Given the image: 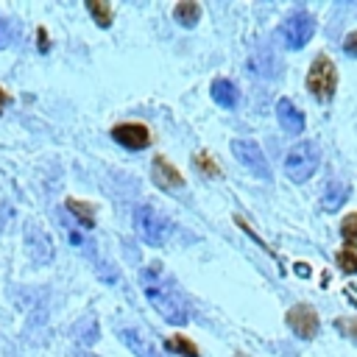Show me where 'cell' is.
Instances as JSON below:
<instances>
[{
    "instance_id": "1",
    "label": "cell",
    "mask_w": 357,
    "mask_h": 357,
    "mask_svg": "<svg viewBox=\"0 0 357 357\" xmlns=\"http://www.w3.org/2000/svg\"><path fill=\"white\" fill-rule=\"evenodd\" d=\"M142 293L148 298V304L173 326H184L190 321V310L184 296L178 293V287L173 284L170 276H165L162 265L153 262L142 271Z\"/></svg>"
},
{
    "instance_id": "2",
    "label": "cell",
    "mask_w": 357,
    "mask_h": 357,
    "mask_svg": "<svg viewBox=\"0 0 357 357\" xmlns=\"http://www.w3.org/2000/svg\"><path fill=\"white\" fill-rule=\"evenodd\" d=\"M318 165H321V151H318V145L310 142V139L296 142V145L287 151V156H284V173H287V178L296 181V184H304L307 178H312V173L318 170Z\"/></svg>"
},
{
    "instance_id": "3",
    "label": "cell",
    "mask_w": 357,
    "mask_h": 357,
    "mask_svg": "<svg viewBox=\"0 0 357 357\" xmlns=\"http://www.w3.org/2000/svg\"><path fill=\"white\" fill-rule=\"evenodd\" d=\"M307 89L315 100H332L335 89H337V70H335V61L326 56V53H318L307 70Z\"/></svg>"
},
{
    "instance_id": "4",
    "label": "cell",
    "mask_w": 357,
    "mask_h": 357,
    "mask_svg": "<svg viewBox=\"0 0 357 357\" xmlns=\"http://www.w3.org/2000/svg\"><path fill=\"white\" fill-rule=\"evenodd\" d=\"M134 229L148 245H165L170 237V220L151 204H139L134 209Z\"/></svg>"
},
{
    "instance_id": "5",
    "label": "cell",
    "mask_w": 357,
    "mask_h": 357,
    "mask_svg": "<svg viewBox=\"0 0 357 357\" xmlns=\"http://www.w3.org/2000/svg\"><path fill=\"white\" fill-rule=\"evenodd\" d=\"M312 33H315V20L307 11H296L279 25V39L284 42L287 50H301L312 39Z\"/></svg>"
},
{
    "instance_id": "6",
    "label": "cell",
    "mask_w": 357,
    "mask_h": 357,
    "mask_svg": "<svg viewBox=\"0 0 357 357\" xmlns=\"http://www.w3.org/2000/svg\"><path fill=\"white\" fill-rule=\"evenodd\" d=\"M231 153H234V159H237L248 173H254L257 178H262V181L271 178L268 156L262 153V148H259L254 139H231Z\"/></svg>"
},
{
    "instance_id": "7",
    "label": "cell",
    "mask_w": 357,
    "mask_h": 357,
    "mask_svg": "<svg viewBox=\"0 0 357 357\" xmlns=\"http://www.w3.org/2000/svg\"><path fill=\"white\" fill-rule=\"evenodd\" d=\"M284 321H287V326H290L298 337H304V340H312V337L318 335V326H321L318 312H315V307H310V304H293V307L287 310Z\"/></svg>"
},
{
    "instance_id": "8",
    "label": "cell",
    "mask_w": 357,
    "mask_h": 357,
    "mask_svg": "<svg viewBox=\"0 0 357 357\" xmlns=\"http://www.w3.org/2000/svg\"><path fill=\"white\" fill-rule=\"evenodd\" d=\"M25 245H28V254L36 265H47L56 254L53 248V237L39 226V223H28L25 226Z\"/></svg>"
},
{
    "instance_id": "9",
    "label": "cell",
    "mask_w": 357,
    "mask_h": 357,
    "mask_svg": "<svg viewBox=\"0 0 357 357\" xmlns=\"http://www.w3.org/2000/svg\"><path fill=\"white\" fill-rule=\"evenodd\" d=\"M109 134H112V139H114L117 145H123L126 151H142V148L151 145V131H148V126H142V123H117Z\"/></svg>"
},
{
    "instance_id": "10",
    "label": "cell",
    "mask_w": 357,
    "mask_h": 357,
    "mask_svg": "<svg viewBox=\"0 0 357 357\" xmlns=\"http://www.w3.org/2000/svg\"><path fill=\"white\" fill-rule=\"evenodd\" d=\"M151 176H153V184L162 187V190H167V192H176V190L184 187V178H181L178 167H173L165 156H153V162H151Z\"/></svg>"
},
{
    "instance_id": "11",
    "label": "cell",
    "mask_w": 357,
    "mask_h": 357,
    "mask_svg": "<svg viewBox=\"0 0 357 357\" xmlns=\"http://www.w3.org/2000/svg\"><path fill=\"white\" fill-rule=\"evenodd\" d=\"M117 337L134 351V357H162L159 354V346L148 335H142L139 329H134V326H120L117 329Z\"/></svg>"
},
{
    "instance_id": "12",
    "label": "cell",
    "mask_w": 357,
    "mask_h": 357,
    "mask_svg": "<svg viewBox=\"0 0 357 357\" xmlns=\"http://www.w3.org/2000/svg\"><path fill=\"white\" fill-rule=\"evenodd\" d=\"M276 120L287 134H301L304 131V114L296 109V103L290 98H279L276 103Z\"/></svg>"
},
{
    "instance_id": "13",
    "label": "cell",
    "mask_w": 357,
    "mask_h": 357,
    "mask_svg": "<svg viewBox=\"0 0 357 357\" xmlns=\"http://www.w3.org/2000/svg\"><path fill=\"white\" fill-rule=\"evenodd\" d=\"M209 95H212V100H215L218 106H223V109H234V106L240 103V89H237L234 81H229V78H215L212 86H209Z\"/></svg>"
},
{
    "instance_id": "14",
    "label": "cell",
    "mask_w": 357,
    "mask_h": 357,
    "mask_svg": "<svg viewBox=\"0 0 357 357\" xmlns=\"http://www.w3.org/2000/svg\"><path fill=\"white\" fill-rule=\"evenodd\" d=\"M248 70L254 73V75H262V78H273L276 73H279V61H276V56L271 53V50H265V47H259L251 59H248Z\"/></svg>"
},
{
    "instance_id": "15",
    "label": "cell",
    "mask_w": 357,
    "mask_h": 357,
    "mask_svg": "<svg viewBox=\"0 0 357 357\" xmlns=\"http://www.w3.org/2000/svg\"><path fill=\"white\" fill-rule=\"evenodd\" d=\"M349 198V187L343 184V181H337V178H332L326 187H324V195H321V206L326 209V212H335V209H340L343 206V201Z\"/></svg>"
},
{
    "instance_id": "16",
    "label": "cell",
    "mask_w": 357,
    "mask_h": 357,
    "mask_svg": "<svg viewBox=\"0 0 357 357\" xmlns=\"http://www.w3.org/2000/svg\"><path fill=\"white\" fill-rule=\"evenodd\" d=\"M75 337H78V343L81 346H95L98 343V337H100V326H98V318L95 315H86V318H81L78 324H75Z\"/></svg>"
},
{
    "instance_id": "17",
    "label": "cell",
    "mask_w": 357,
    "mask_h": 357,
    "mask_svg": "<svg viewBox=\"0 0 357 357\" xmlns=\"http://www.w3.org/2000/svg\"><path fill=\"white\" fill-rule=\"evenodd\" d=\"M173 17H176V22H178V25H184V28H192V25L201 20V6H198V3H192V0L176 3V8H173Z\"/></svg>"
},
{
    "instance_id": "18",
    "label": "cell",
    "mask_w": 357,
    "mask_h": 357,
    "mask_svg": "<svg viewBox=\"0 0 357 357\" xmlns=\"http://www.w3.org/2000/svg\"><path fill=\"white\" fill-rule=\"evenodd\" d=\"M64 206H67V209L75 215L78 226H84V229H92V226H95L92 206H86V204H81V201H75V198H67V201H64Z\"/></svg>"
},
{
    "instance_id": "19",
    "label": "cell",
    "mask_w": 357,
    "mask_h": 357,
    "mask_svg": "<svg viewBox=\"0 0 357 357\" xmlns=\"http://www.w3.org/2000/svg\"><path fill=\"white\" fill-rule=\"evenodd\" d=\"M170 351H176L178 357H198V346L192 343V340H187L184 335H173V337H167V343H165Z\"/></svg>"
},
{
    "instance_id": "20",
    "label": "cell",
    "mask_w": 357,
    "mask_h": 357,
    "mask_svg": "<svg viewBox=\"0 0 357 357\" xmlns=\"http://www.w3.org/2000/svg\"><path fill=\"white\" fill-rule=\"evenodd\" d=\"M335 262L343 273H357V245H346L335 254Z\"/></svg>"
},
{
    "instance_id": "21",
    "label": "cell",
    "mask_w": 357,
    "mask_h": 357,
    "mask_svg": "<svg viewBox=\"0 0 357 357\" xmlns=\"http://www.w3.org/2000/svg\"><path fill=\"white\" fill-rule=\"evenodd\" d=\"M86 11L95 17V22L100 28H109L112 25V6L100 3V0H86Z\"/></svg>"
},
{
    "instance_id": "22",
    "label": "cell",
    "mask_w": 357,
    "mask_h": 357,
    "mask_svg": "<svg viewBox=\"0 0 357 357\" xmlns=\"http://www.w3.org/2000/svg\"><path fill=\"white\" fill-rule=\"evenodd\" d=\"M340 234L346 240V245H357V212L346 215L343 223H340Z\"/></svg>"
},
{
    "instance_id": "23",
    "label": "cell",
    "mask_w": 357,
    "mask_h": 357,
    "mask_svg": "<svg viewBox=\"0 0 357 357\" xmlns=\"http://www.w3.org/2000/svg\"><path fill=\"white\" fill-rule=\"evenodd\" d=\"M335 329L343 332L346 337L357 340V315H354V318H335Z\"/></svg>"
},
{
    "instance_id": "24",
    "label": "cell",
    "mask_w": 357,
    "mask_h": 357,
    "mask_svg": "<svg viewBox=\"0 0 357 357\" xmlns=\"http://www.w3.org/2000/svg\"><path fill=\"white\" fill-rule=\"evenodd\" d=\"M192 165H195L198 170H204L206 176H218V165H215L206 153H195V156H192Z\"/></svg>"
},
{
    "instance_id": "25",
    "label": "cell",
    "mask_w": 357,
    "mask_h": 357,
    "mask_svg": "<svg viewBox=\"0 0 357 357\" xmlns=\"http://www.w3.org/2000/svg\"><path fill=\"white\" fill-rule=\"evenodd\" d=\"M343 53H346L349 59H357V31L346 33V39H343Z\"/></svg>"
},
{
    "instance_id": "26",
    "label": "cell",
    "mask_w": 357,
    "mask_h": 357,
    "mask_svg": "<svg viewBox=\"0 0 357 357\" xmlns=\"http://www.w3.org/2000/svg\"><path fill=\"white\" fill-rule=\"evenodd\" d=\"M36 39H39V45H36V47H39L42 53H47V50H50V39H47L45 28H39V31H36Z\"/></svg>"
},
{
    "instance_id": "27",
    "label": "cell",
    "mask_w": 357,
    "mask_h": 357,
    "mask_svg": "<svg viewBox=\"0 0 357 357\" xmlns=\"http://www.w3.org/2000/svg\"><path fill=\"white\" fill-rule=\"evenodd\" d=\"M6 42H8V22L0 17V47H6Z\"/></svg>"
},
{
    "instance_id": "28",
    "label": "cell",
    "mask_w": 357,
    "mask_h": 357,
    "mask_svg": "<svg viewBox=\"0 0 357 357\" xmlns=\"http://www.w3.org/2000/svg\"><path fill=\"white\" fill-rule=\"evenodd\" d=\"M296 273H298V276H310V265H307V262H298V265H296Z\"/></svg>"
},
{
    "instance_id": "29",
    "label": "cell",
    "mask_w": 357,
    "mask_h": 357,
    "mask_svg": "<svg viewBox=\"0 0 357 357\" xmlns=\"http://www.w3.org/2000/svg\"><path fill=\"white\" fill-rule=\"evenodd\" d=\"M8 100H11V98H8V92H6V89H0V112L8 106Z\"/></svg>"
},
{
    "instance_id": "30",
    "label": "cell",
    "mask_w": 357,
    "mask_h": 357,
    "mask_svg": "<svg viewBox=\"0 0 357 357\" xmlns=\"http://www.w3.org/2000/svg\"><path fill=\"white\" fill-rule=\"evenodd\" d=\"M73 357H86V354H73Z\"/></svg>"
}]
</instances>
